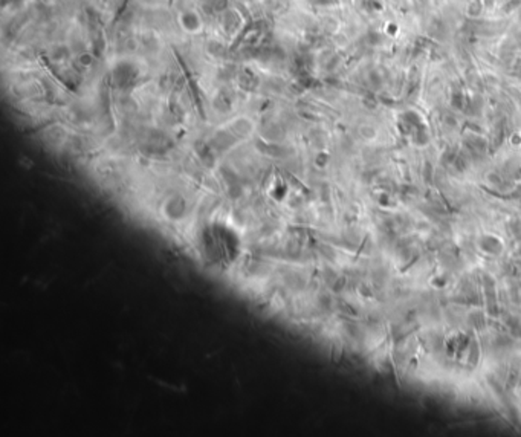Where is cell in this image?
I'll list each match as a JSON object with an SVG mask.
<instances>
[{"instance_id": "obj_4", "label": "cell", "mask_w": 521, "mask_h": 437, "mask_svg": "<svg viewBox=\"0 0 521 437\" xmlns=\"http://www.w3.org/2000/svg\"><path fill=\"white\" fill-rule=\"evenodd\" d=\"M208 51H210V52H211L213 55H216V57L223 55V46L220 45V43H217V41H211L210 45H208Z\"/></svg>"}, {"instance_id": "obj_6", "label": "cell", "mask_w": 521, "mask_h": 437, "mask_svg": "<svg viewBox=\"0 0 521 437\" xmlns=\"http://www.w3.org/2000/svg\"><path fill=\"white\" fill-rule=\"evenodd\" d=\"M12 2H16V0H12Z\"/></svg>"}, {"instance_id": "obj_3", "label": "cell", "mask_w": 521, "mask_h": 437, "mask_svg": "<svg viewBox=\"0 0 521 437\" xmlns=\"http://www.w3.org/2000/svg\"><path fill=\"white\" fill-rule=\"evenodd\" d=\"M237 25H239V17H237L234 12L228 11L225 14V17H223V26H225L228 32H232Z\"/></svg>"}, {"instance_id": "obj_2", "label": "cell", "mask_w": 521, "mask_h": 437, "mask_svg": "<svg viewBox=\"0 0 521 437\" xmlns=\"http://www.w3.org/2000/svg\"><path fill=\"white\" fill-rule=\"evenodd\" d=\"M182 25L188 31H195L199 28V19L195 12H185L182 16Z\"/></svg>"}, {"instance_id": "obj_1", "label": "cell", "mask_w": 521, "mask_h": 437, "mask_svg": "<svg viewBox=\"0 0 521 437\" xmlns=\"http://www.w3.org/2000/svg\"><path fill=\"white\" fill-rule=\"evenodd\" d=\"M136 75H138L136 67L131 66L130 63H120L113 69V81L121 89H126V87L135 83Z\"/></svg>"}, {"instance_id": "obj_5", "label": "cell", "mask_w": 521, "mask_h": 437, "mask_svg": "<svg viewBox=\"0 0 521 437\" xmlns=\"http://www.w3.org/2000/svg\"><path fill=\"white\" fill-rule=\"evenodd\" d=\"M92 62H94V58H92V55H91V54H83V55L80 57V63H81L83 66H89V64H92Z\"/></svg>"}]
</instances>
